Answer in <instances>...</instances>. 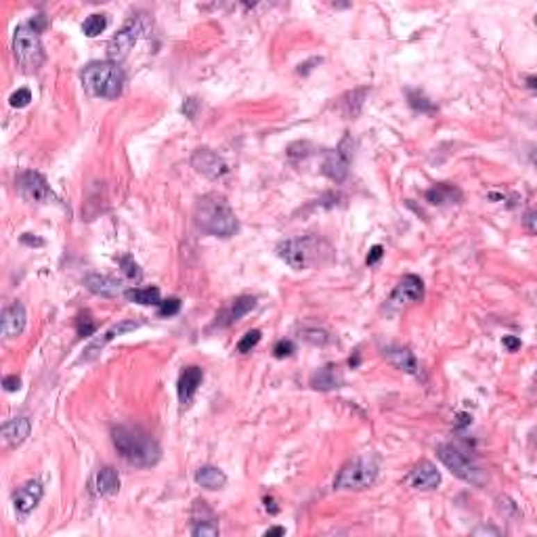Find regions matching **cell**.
I'll return each instance as SVG.
<instances>
[{
  "label": "cell",
  "instance_id": "obj_27",
  "mask_svg": "<svg viewBox=\"0 0 537 537\" xmlns=\"http://www.w3.org/2000/svg\"><path fill=\"white\" fill-rule=\"evenodd\" d=\"M300 338L304 342L313 345V347H326V345H330L334 340L330 332L321 330V328H302L300 330Z\"/></svg>",
  "mask_w": 537,
  "mask_h": 537
},
{
  "label": "cell",
  "instance_id": "obj_36",
  "mask_svg": "<svg viewBox=\"0 0 537 537\" xmlns=\"http://www.w3.org/2000/svg\"><path fill=\"white\" fill-rule=\"evenodd\" d=\"M120 265L124 267V271H126V275H129L131 279H137V281L141 279V275H143V273H141L139 265H137L131 256H122V258H120Z\"/></svg>",
  "mask_w": 537,
  "mask_h": 537
},
{
  "label": "cell",
  "instance_id": "obj_49",
  "mask_svg": "<svg viewBox=\"0 0 537 537\" xmlns=\"http://www.w3.org/2000/svg\"><path fill=\"white\" fill-rule=\"evenodd\" d=\"M527 82H529V88H535V78H533V76H531V78H529Z\"/></svg>",
  "mask_w": 537,
  "mask_h": 537
},
{
  "label": "cell",
  "instance_id": "obj_20",
  "mask_svg": "<svg viewBox=\"0 0 537 537\" xmlns=\"http://www.w3.org/2000/svg\"><path fill=\"white\" fill-rule=\"evenodd\" d=\"M384 359L395 365L397 370L409 374V376H420V363L415 359V355L405 349V347H388L384 349Z\"/></svg>",
  "mask_w": 537,
  "mask_h": 537
},
{
  "label": "cell",
  "instance_id": "obj_47",
  "mask_svg": "<svg viewBox=\"0 0 537 537\" xmlns=\"http://www.w3.org/2000/svg\"><path fill=\"white\" fill-rule=\"evenodd\" d=\"M265 506H267V510H269L271 514H277V510H279V508L273 506V497H265Z\"/></svg>",
  "mask_w": 537,
  "mask_h": 537
},
{
  "label": "cell",
  "instance_id": "obj_24",
  "mask_svg": "<svg viewBox=\"0 0 537 537\" xmlns=\"http://www.w3.org/2000/svg\"><path fill=\"white\" fill-rule=\"evenodd\" d=\"M94 489L99 495H114L120 489V474L114 466H103L94 477Z\"/></svg>",
  "mask_w": 537,
  "mask_h": 537
},
{
  "label": "cell",
  "instance_id": "obj_26",
  "mask_svg": "<svg viewBox=\"0 0 537 537\" xmlns=\"http://www.w3.org/2000/svg\"><path fill=\"white\" fill-rule=\"evenodd\" d=\"M124 296L131 300V302H137V304H160V290L156 286L151 288H131L124 292Z\"/></svg>",
  "mask_w": 537,
  "mask_h": 537
},
{
  "label": "cell",
  "instance_id": "obj_10",
  "mask_svg": "<svg viewBox=\"0 0 537 537\" xmlns=\"http://www.w3.org/2000/svg\"><path fill=\"white\" fill-rule=\"evenodd\" d=\"M17 189L22 193L24 199L32 201V204H49V201H59V197L53 193L51 185L47 183V179L40 172L34 170H26L19 174L17 179Z\"/></svg>",
  "mask_w": 537,
  "mask_h": 537
},
{
  "label": "cell",
  "instance_id": "obj_25",
  "mask_svg": "<svg viewBox=\"0 0 537 537\" xmlns=\"http://www.w3.org/2000/svg\"><path fill=\"white\" fill-rule=\"evenodd\" d=\"M254 306H256V298H254V296H240V298H236L233 304L229 306V311L223 313L221 326H231V324H236V321H240L244 315H248Z\"/></svg>",
  "mask_w": 537,
  "mask_h": 537
},
{
  "label": "cell",
  "instance_id": "obj_35",
  "mask_svg": "<svg viewBox=\"0 0 537 537\" xmlns=\"http://www.w3.org/2000/svg\"><path fill=\"white\" fill-rule=\"evenodd\" d=\"M158 306H160L158 313H160L162 317H172V315H176V313L181 311V300H179V298H166V300H162Z\"/></svg>",
  "mask_w": 537,
  "mask_h": 537
},
{
  "label": "cell",
  "instance_id": "obj_15",
  "mask_svg": "<svg viewBox=\"0 0 537 537\" xmlns=\"http://www.w3.org/2000/svg\"><path fill=\"white\" fill-rule=\"evenodd\" d=\"M201 380H204V370L201 367H197V365L183 367V372L179 376V382H176V393H179V401H181L183 407L193 401V397L197 395V390L201 386Z\"/></svg>",
  "mask_w": 537,
  "mask_h": 537
},
{
  "label": "cell",
  "instance_id": "obj_11",
  "mask_svg": "<svg viewBox=\"0 0 537 537\" xmlns=\"http://www.w3.org/2000/svg\"><path fill=\"white\" fill-rule=\"evenodd\" d=\"M191 166L199 174H204L206 179H212V181H219L229 172V164L219 154H214L212 149H197L191 156Z\"/></svg>",
  "mask_w": 537,
  "mask_h": 537
},
{
  "label": "cell",
  "instance_id": "obj_22",
  "mask_svg": "<svg viewBox=\"0 0 537 537\" xmlns=\"http://www.w3.org/2000/svg\"><path fill=\"white\" fill-rule=\"evenodd\" d=\"M462 191L452 185V183H439L426 191V201H431L433 206H445V204H460L462 201Z\"/></svg>",
  "mask_w": 537,
  "mask_h": 537
},
{
  "label": "cell",
  "instance_id": "obj_23",
  "mask_svg": "<svg viewBox=\"0 0 537 537\" xmlns=\"http://www.w3.org/2000/svg\"><path fill=\"white\" fill-rule=\"evenodd\" d=\"M195 483H197L199 487L208 489V491H219V489H223V487L227 485V474H225L221 468H217V466L206 464V466L197 468V472H195Z\"/></svg>",
  "mask_w": 537,
  "mask_h": 537
},
{
  "label": "cell",
  "instance_id": "obj_43",
  "mask_svg": "<svg viewBox=\"0 0 537 537\" xmlns=\"http://www.w3.org/2000/svg\"><path fill=\"white\" fill-rule=\"evenodd\" d=\"M504 347H506L510 353H514V351L520 349V338H516V336H504Z\"/></svg>",
  "mask_w": 537,
  "mask_h": 537
},
{
  "label": "cell",
  "instance_id": "obj_21",
  "mask_svg": "<svg viewBox=\"0 0 537 537\" xmlns=\"http://www.w3.org/2000/svg\"><path fill=\"white\" fill-rule=\"evenodd\" d=\"M32 433V422L28 418H13L3 424V437L11 447L22 445Z\"/></svg>",
  "mask_w": 537,
  "mask_h": 537
},
{
  "label": "cell",
  "instance_id": "obj_37",
  "mask_svg": "<svg viewBox=\"0 0 537 537\" xmlns=\"http://www.w3.org/2000/svg\"><path fill=\"white\" fill-rule=\"evenodd\" d=\"M294 351H296V347H294L292 340H279V342L275 345V349H273V355H275L277 359H286V357H290Z\"/></svg>",
  "mask_w": 537,
  "mask_h": 537
},
{
  "label": "cell",
  "instance_id": "obj_44",
  "mask_svg": "<svg viewBox=\"0 0 537 537\" xmlns=\"http://www.w3.org/2000/svg\"><path fill=\"white\" fill-rule=\"evenodd\" d=\"M22 244L40 248V246H44V240H40V238H32V233H24V236H22Z\"/></svg>",
  "mask_w": 537,
  "mask_h": 537
},
{
  "label": "cell",
  "instance_id": "obj_1",
  "mask_svg": "<svg viewBox=\"0 0 537 537\" xmlns=\"http://www.w3.org/2000/svg\"><path fill=\"white\" fill-rule=\"evenodd\" d=\"M112 441L118 454L133 466L151 468L162 458V449L158 441L139 426H129V424L116 426L112 431Z\"/></svg>",
  "mask_w": 537,
  "mask_h": 537
},
{
  "label": "cell",
  "instance_id": "obj_7",
  "mask_svg": "<svg viewBox=\"0 0 537 537\" xmlns=\"http://www.w3.org/2000/svg\"><path fill=\"white\" fill-rule=\"evenodd\" d=\"M437 456L439 460L447 466V470H452L458 479L474 485V487H483L487 477L485 472L481 470V466L470 458L466 456L462 449H458L456 445H439L437 447Z\"/></svg>",
  "mask_w": 537,
  "mask_h": 537
},
{
  "label": "cell",
  "instance_id": "obj_4",
  "mask_svg": "<svg viewBox=\"0 0 537 537\" xmlns=\"http://www.w3.org/2000/svg\"><path fill=\"white\" fill-rule=\"evenodd\" d=\"M80 78L84 88L101 99H118L124 88V72L114 61H92L82 69Z\"/></svg>",
  "mask_w": 537,
  "mask_h": 537
},
{
  "label": "cell",
  "instance_id": "obj_32",
  "mask_svg": "<svg viewBox=\"0 0 537 537\" xmlns=\"http://www.w3.org/2000/svg\"><path fill=\"white\" fill-rule=\"evenodd\" d=\"M76 330H78V336L90 338V336L97 332V321H94L88 313H82V315L76 319Z\"/></svg>",
  "mask_w": 537,
  "mask_h": 537
},
{
  "label": "cell",
  "instance_id": "obj_13",
  "mask_svg": "<svg viewBox=\"0 0 537 537\" xmlns=\"http://www.w3.org/2000/svg\"><path fill=\"white\" fill-rule=\"evenodd\" d=\"M405 483L411 489H420V491H431L437 489L441 485V472L437 470V466L428 460H422L413 466V470L409 472V477L405 479Z\"/></svg>",
  "mask_w": 537,
  "mask_h": 537
},
{
  "label": "cell",
  "instance_id": "obj_42",
  "mask_svg": "<svg viewBox=\"0 0 537 537\" xmlns=\"http://www.w3.org/2000/svg\"><path fill=\"white\" fill-rule=\"evenodd\" d=\"M32 30H36L38 34L47 28V19H44V15H36L34 19H30V24H28Z\"/></svg>",
  "mask_w": 537,
  "mask_h": 537
},
{
  "label": "cell",
  "instance_id": "obj_29",
  "mask_svg": "<svg viewBox=\"0 0 537 537\" xmlns=\"http://www.w3.org/2000/svg\"><path fill=\"white\" fill-rule=\"evenodd\" d=\"M105 28H107V17H105L103 13H94V15H90V17L84 22V26H82V30H84V34H86L88 38L99 36L101 32H105Z\"/></svg>",
  "mask_w": 537,
  "mask_h": 537
},
{
  "label": "cell",
  "instance_id": "obj_46",
  "mask_svg": "<svg viewBox=\"0 0 537 537\" xmlns=\"http://www.w3.org/2000/svg\"><path fill=\"white\" fill-rule=\"evenodd\" d=\"M472 533H474V535H479V533H491V535H499V531H497V529H493V527H479V529H474Z\"/></svg>",
  "mask_w": 537,
  "mask_h": 537
},
{
  "label": "cell",
  "instance_id": "obj_38",
  "mask_svg": "<svg viewBox=\"0 0 537 537\" xmlns=\"http://www.w3.org/2000/svg\"><path fill=\"white\" fill-rule=\"evenodd\" d=\"M197 107H199V101H197L195 97H189V99H185V103H183V107H181V112H183L189 120H195Z\"/></svg>",
  "mask_w": 537,
  "mask_h": 537
},
{
  "label": "cell",
  "instance_id": "obj_18",
  "mask_svg": "<svg viewBox=\"0 0 537 537\" xmlns=\"http://www.w3.org/2000/svg\"><path fill=\"white\" fill-rule=\"evenodd\" d=\"M26 321H28V315H26L24 304L22 302H13L3 313V336L5 338L22 336L24 330H26Z\"/></svg>",
  "mask_w": 537,
  "mask_h": 537
},
{
  "label": "cell",
  "instance_id": "obj_3",
  "mask_svg": "<svg viewBox=\"0 0 537 537\" xmlns=\"http://www.w3.org/2000/svg\"><path fill=\"white\" fill-rule=\"evenodd\" d=\"M195 225L201 233L212 238H231L240 227L233 210L217 195H206L197 201Z\"/></svg>",
  "mask_w": 537,
  "mask_h": 537
},
{
  "label": "cell",
  "instance_id": "obj_33",
  "mask_svg": "<svg viewBox=\"0 0 537 537\" xmlns=\"http://www.w3.org/2000/svg\"><path fill=\"white\" fill-rule=\"evenodd\" d=\"M263 338V332L261 330H250L242 336V340L238 342V353H250Z\"/></svg>",
  "mask_w": 537,
  "mask_h": 537
},
{
  "label": "cell",
  "instance_id": "obj_34",
  "mask_svg": "<svg viewBox=\"0 0 537 537\" xmlns=\"http://www.w3.org/2000/svg\"><path fill=\"white\" fill-rule=\"evenodd\" d=\"M30 101H32L30 88H19V90H15V92L9 97V103H11V107H15V110H24V107L30 105Z\"/></svg>",
  "mask_w": 537,
  "mask_h": 537
},
{
  "label": "cell",
  "instance_id": "obj_17",
  "mask_svg": "<svg viewBox=\"0 0 537 537\" xmlns=\"http://www.w3.org/2000/svg\"><path fill=\"white\" fill-rule=\"evenodd\" d=\"M84 286L97 294V296H103V298H116L124 292V286L120 279L116 277H110V275H99V273H90L84 277Z\"/></svg>",
  "mask_w": 537,
  "mask_h": 537
},
{
  "label": "cell",
  "instance_id": "obj_39",
  "mask_svg": "<svg viewBox=\"0 0 537 537\" xmlns=\"http://www.w3.org/2000/svg\"><path fill=\"white\" fill-rule=\"evenodd\" d=\"M3 386H5V390H9V393H15V390H19V386H22V380H19V376H17V374H13V376H7V378L3 380Z\"/></svg>",
  "mask_w": 537,
  "mask_h": 537
},
{
  "label": "cell",
  "instance_id": "obj_31",
  "mask_svg": "<svg viewBox=\"0 0 537 537\" xmlns=\"http://www.w3.org/2000/svg\"><path fill=\"white\" fill-rule=\"evenodd\" d=\"M407 99H409V105L413 107V110H418V112H424V114H433L437 107L428 101L422 92H418V90H409L407 92Z\"/></svg>",
  "mask_w": 537,
  "mask_h": 537
},
{
  "label": "cell",
  "instance_id": "obj_40",
  "mask_svg": "<svg viewBox=\"0 0 537 537\" xmlns=\"http://www.w3.org/2000/svg\"><path fill=\"white\" fill-rule=\"evenodd\" d=\"M384 256V248L382 246H374L372 250H370V254H367V258H365V263L372 267V265H376V263H380V258Z\"/></svg>",
  "mask_w": 537,
  "mask_h": 537
},
{
  "label": "cell",
  "instance_id": "obj_41",
  "mask_svg": "<svg viewBox=\"0 0 537 537\" xmlns=\"http://www.w3.org/2000/svg\"><path fill=\"white\" fill-rule=\"evenodd\" d=\"M522 223H524V229L533 236V233H535V210H529V212L524 214Z\"/></svg>",
  "mask_w": 537,
  "mask_h": 537
},
{
  "label": "cell",
  "instance_id": "obj_19",
  "mask_svg": "<svg viewBox=\"0 0 537 537\" xmlns=\"http://www.w3.org/2000/svg\"><path fill=\"white\" fill-rule=\"evenodd\" d=\"M340 386H345V376H342L340 367L334 363L319 367L311 376V388H315V390H336Z\"/></svg>",
  "mask_w": 537,
  "mask_h": 537
},
{
  "label": "cell",
  "instance_id": "obj_16",
  "mask_svg": "<svg viewBox=\"0 0 537 537\" xmlns=\"http://www.w3.org/2000/svg\"><path fill=\"white\" fill-rule=\"evenodd\" d=\"M42 495H44L42 483H40V481H30V483H26L24 487H19V489L15 491V495H13V506H15V510H17L22 516H28V514L40 504Z\"/></svg>",
  "mask_w": 537,
  "mask_h": 537
},
{
  "label": "cell",
  "instance_id": "obj_30",
  "mask_svg": "<svg viewBox=\"0 0 537 537\" xmlns=\"http://www.w3.org/2000/svg\"><path fill=\"white\" fill-rule=\"evenodd\" d=\"M365 94H367V88H361V90H353V92H349V97L353 99V101H347L345 97H342V110H345V116H349V118H355V114H353V105H355V110H357V114H359V110H361V105H363V99H365Z\"/></svg>",
  "mask_w": 537,
  "mask_h": 537
},
{
  "label": "cell",
  "instance_id": "obj_28",
  "mask_svg": "<svg viewBox=\"0 0 537 537\" xmlns=\"http://www.w3.org/2000/svg\"><path fill=\"white\" fill-rule=\"evenodd\" d=\"M219 533H221V529L217 522H214V516L195 518V524L191 527V535H195V537H214Z\"/></svg>",
  "mask_w": 537,
  "mask_h": 537
},
{
  "label": "cell",
  "instance_id": "obj_12",
  "mask_svg": "<svg viewBox=\"0 0 537 537\" xmlns=\"http://www.w3.org/2000/svg\"><path fill=\"white\" fill-rule=\"evenodd\" d=\"M137 328H139L137 321H131V319L120 321V324L112 326V328L107 330L105 334H101L99 338H94V340L84 349L82 357H80L78 361H80V363H84V361H92V359H97V357L101 355V351H103L107 345H110L114 338H118V336H122V334H126V332H133V330H137Z\"/></svg>",
  "mask_w": 537,
  "mask_h": 537
},
{
  "label": "cell",
  "instance_id": "obj_45",
  "mask_svg": "<svg viewBox=\"0 0 537 537\" xmlns=\"http://www.w3.org/2000/svg\"><path fill=\"white\" fill-rule=\"evenodd\" d=\"M265 535H267V537H275V535H286V529H283V527H271V529H267V531H265Z\"/></svg>",
  "mask_w": 537,
  "mask_h": 537
},
{
  "label": "cell",
  "instance_id": "obj_2",
  "mask_svg": "<svg viewBox=\"0 0 537 537\" xmlns=\"http://www.w3.org/2000/svg\"><path fill=\"white\" fill-rule=\"evenodd\" d=\"M277 256L296 271L315 269L332 261V246L319 236H302L294 240H286L277 246Z\"/></svg>",
  "mask_w": 537,
  "mask_h": 537
},
{
  "label": "cell",
  "instance_id": "obj_9",
  "mask_svg": "<svg viewBox=\"0 0 537 537\" xmlns=\"http://www.w3.org/2000/svg\"><path fill=\"white\" fill-rule=\"evenodd\" d=\"M141 34H143V22L139 17L129 19L122 26V30L110 40V44H107V57H110V61H114V63L122 61L135 49Z\"/></svg>",
  "mask_w": 537,
  "mask_h": 537
},
{
  "label": "cell",
  "instance_id": "obj_6",
  "mask_svg": "<svg viewBox=\"0 0 537 537\" xmlns=\"http://www.w3.org/2000/svg\"><path fill=\"white\" fill-rule=\"evenodd\" d=\"M13 53H15V61L26 72H36L44 63V49L40 42V34L32 30L28 24L19 26L13 34Z\"/></svg>",
  "mask_w": 537,
  "mask_h": 537
},
{
  "label": "cell",
  "instance_id": "obj_5",
  "mask_svg": "<svg viewBox=\"0 0 537 537\" xmlns=\"http://www.w3.org/2000/svg\"><path fill=\"white\" fill-rule=\"evenodd\" d=\"M378 479V462L376 458H357L345 464L334 481V489L338 491H363L372 487Z\"/></svg>",
  "mask_w": 537,
  "mask_h": 537
},
{
  "label": "cell",
  "instance_id": "obj_14",
  "mask_svg": "<svg viewBox=\"0 0 537 537\" xmlns=\"http://www.w3.org/2000/svg\"><path fill=\"white\" fill-rule=\"evenodd\" d=\"M424 298V281L418 275H405L393 290L388 302L390 306H403L409 302H420Z\"/></svg>",
  "mask_w": 537,
  "mask_h": 537
},
{
  "label": "cell",
  "instance_id": "obj_8",
  "mask_svg": "<svg viewBox=\"0 0 537 537\" xmlns=\"http://www.w3.org/2000/svg\"><path fill=\"white\" fill-rule=\"evenodd\" d=\"M353 137L347 133L340 141V145L332 151H328L324 156V164H321V172H324L328 179H332L334 183H342L349 176L351 170V162H353Z\"/></svg>",
  "mask_w": 537,
  "mask_h": 537
},
{
  "label": "cell",
  "instance_id": "obj_48",
  "mask_svg": "<svg viewBox=\"0 0 537 537\" xmlns=\"http://www.w3.org/2000/svg\"><path fill=\"white\" fill-rule=\"evenodd\" d=\"M359 361H361V359H359V353H355V357H351V359H349V365H351V367H357V365H359Z\"/></svg>",
  "mask_w": 537,
  "mask_h": 537
}]
</instances>
